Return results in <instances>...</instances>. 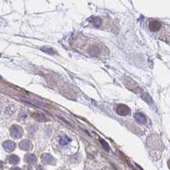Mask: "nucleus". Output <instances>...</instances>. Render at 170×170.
Here are the masks:
<instances>
[{
    "mask_svg": "<svg viewBox=\"0 0 170 170\" xmlns=\"http://www.w3.org/2000/svg\"><path fill=\"white\" fill-rule=\"evenodd\" d=\"M10 134L14 139H20L23 135V130L19 126L14 125L10 128Z\"/></svg>",
    "mask_w": 170,
    "mask_h": 170,
    "instance_id": "f257e3e1",
    "label": "nucleus"
},
{
    "mask_svg": "<svg viewBox=\"0 0 170 170\" xmlns=\"http://www.w3.org/2000/svg\"><path fill=\"white\" fill-rule=\"evenodd\" d=\"M116 112L120 115H127L130 113V109L125 104H119L116 108Z\"/></svg>",
    "mask_w": 170,
    "mask_h": 170,
    "instance_id": "f03ea898",
    "label": "nucleus"
},
{
    "mask_svg": "<svg viewBox=\"0 0 170 170\" xmlns=\"http://www.w3.org/2000/svg\"><path fill=\"white\" fill-rule=\"evenodd\" d=\"M3 146L7 152H11L16 149V144L11 140H6L3 143Z\"/></svg>",
    "mask_w": 170,
    "mask_h": 170,
    "instance_id": "7ed1b4c3",
    "label": "nucleus"
},
{
    "mask_svg": "<svg viewBox=\"0 0 170 170\" xmlns=\"http://www.w3.org/2000/svg\"><path fill=\"white\" fill-rule=\"evenodd\" d=\"M161 27H162V24H161L160 21H151L150 22V24H149L150 29L151 31H154V32L159 30Z\"/></svg>",
    "mask_w": 170,
    "mask_h": 170,
    "instance_id": "20e7f679",
    "label": "nucleus"
},
{
    "mask_svg": "<svg viewBox=\"0 0 170 170\" xmlns=\"http://www.w3.org/2000/svg\"><path fill=\"white\" fill-rule=\"evenodd\" d=\"M134 117H135V120H137V122L140 123V124H145L146 121H147V119H146L145 115L144 114L140 113V112L136 113Z\"/></svg>",
    "mask_w": 170,
    "mask_h": 170,
    "instance_id": "39448f33",
    "label": "nucleus"
},
{
    "mask_svg": "<svg viewBox=\"0 0 170 170\" xmlns=\"http://www.w3.org/2000/svg\"><path fill=\"white\" fill-rule=\"evenodd\" d=\"M20 148L23 150H29L32 149V143L29 140H22L20 143Z\"/></svg>",
    "mask_w": 170,
    "mask_h": 170,
    "instance_id": "423d86ee",
    "label": "nucleus"
},
{
    "mask_svg": "<svg viewBox=\"0 0 170 170\" xmlns=\"http://www.w3.org/2000/svg\"><path fill=\"white\" fill-rule=\"evenodd\" d=\"M42 160L46 164H54L55 159L50 156V154H44L42 156Z\"/></svg>",
    "mask_w": 170,
    "mask_h": 170,
    "instance_id": "0eeeda50",
    "label": "nucleus"
},
{
    "mask_svg": "<svg viewBox=\"0 0 170 170\" xmlns=\"http://www.w3.org/2000/svg\"><path fill=\"white\" fill-rule=\"evenodd\" d=\"M25 161L27 162H28V163H35L36 162V161H37V158H36V157L33 155V154H28V155H26V157H25Z\"/></svg>",
    "mask_w": 170,
    "mask_h": 170,
    "instance_id": "6e6552de",
    "label": "nucleus"
},
{
    "mask_svg": "<svg viewBox=\"0 0 170 170\" xmlns=\"http://www.w3.org/2000/svg\"><path fill=\"white\" fill-rule=\"evenodd\" d=\"M70 142H71V140L67 136H62L59 139V144L62 146H65V145L69 144Z\"/></svg>",
    "mask_w": 170,
    "mask_h": 170,
    "instance_id": "1a4fd4ad",
    "label": "nucleus"
},
{
    "mask_svg": "<svg viewBox=\"0 0 170 170\" xmlns=\"http://www.w3.org/2000/svg\"><path fill=\"white\" fill-rule=\"evenodd\" d=\"M8 161H9L10 163L15 165V164H17L20 162V158L17 156H16V155H11V156H10L8 157Z\"/></svg>",
    "mask_w": 170,
    "mask_h": 170,
    "instance_id": "9d476101",
    "label": "nucleus"
},
{
    "mask_svg": "<svg viewBox=\"0 0 170 170\" xmlns=\"http://www.w3.org/2000/svg\"><path fill=\"white\" fill-rule=\"evenodd\" d=\"M32 115H33V117L35 120H39V121H45V120H47V119L45 118V115H43L41 114H39V113H33V114H32Z\"/></svg>",
    "mask_w": 170,
    "mask_h": 170,
    "instance_id": "9b49d317",
    "label": "nucleus"
},
{
    "mask_svg": "<svg viewBox=\"0 0 170 170\" xmlns=\"http://www.w3.org/2000/svg\"><path fill=\"white\" fill-rule=\"evenodd\" d=\"M41 50L44 51V52H45V53H47V54H49V55H54V54H56V51L53 50L52 48L42 47V48H41Z\"/></svg>",
    "mask_w": 170,
    "mask_h": 170,
    "instance_id": "f8f14e48",
    "label": "nucleus"
},
{
    "mask_svg": "<svg viewBox=\"0 0 170 170\" xmlns=\"http://www.w3.org/2000/svg\"><path fill=\"white\" fill-rule=\"evenodd\" d=\"M91 23L95 27H99L101 25V18H99V17H93L92 20H91Z\"/></svg>",
    "mask_w": 170,
    "mask_h": 170,
    "instance_id": "ddd939ff",
    "label": "nucleus"
},
{
    "mask_svg": "<svg viewBox=\"0 0 170 170\" xmlns=\"http://www.w3.org/2000/svg\"><path fill=\"white\" fill-rule=\"evenodd\" d=\"M100 142L102 143V146L103 147V149L105 150H108V151H109V150H110V146L108 145V144H107L103 140H100Z\"/></svg>",
    "mask_w": 170,
    "mask_h": 170,
    "instance_id": "4468645a",
    "label": "nucleus"
},
{
    "mask_svg": "<svg viewBox=\"0 0 170 170\" xmlns=\"http://www.w3.org/2000/svg\"><path fill=\"white\" fill-rule=\"evenodd\" d=\"M129 85H130V83H128V82H127V84H126V86H127V87H128L129 89H131L132 91H134V88L131 87ZM131 85H132V86H137V85H136V83H135V82H133L132 80V83H131Z\"/></svg>",
    "mask_w": 170,
    "mask_h": 170,
    "instance_id": "2eb2a0df",
    "label": "nucleus"
},
{
    "mask_svg": "<svg viewBox=\"0 0 170 170\" xmlns=\"http://www.w3.org/2000/svg\"><path fill=\"white\" fill-rule=\"evenodd\" d=\"M11 170H21L20 168H17V167H15V168H12Z\"/></svg>",
    "mask_w": 170,
    "mask_h": 170,
    "instance_id": "dca6fc26",
    "label": "nucleus"
},
{
    "mask_svg": "<svg viewBox=\"0 0 170 170\" xmlns=\"http://www.w3.org/2000/svg\"><path fill=\"white\" fill-rule=\"evenodd\" d=\"M169 168H170V160L169 161Z\"/></svg>",
    "mask_w": 170,
    "mask_h": 170,
    "instance_id": "f3484780",
    "label": "nucleus"
},
{
    "mask_svg": "<svg viewBox=\"0 0 170 170\" xmlns=\"http://www.w3.org/2000/svg\"><path fill=\"white\" fill-rule=\"evenodd\" d=\"M38 170H42V169H41V168H40H40L38 169Z\"/></svg>",
    "mask_w": 170,
    "mask_h": 170,
    "instance_id": "a211bd4d",
    "label": "nucleus"
},
{
    "mask_svg": "<svg viewBox=\"0 0 170 170\" xmlns=\"http://www.w3.org/2000/svg\"><path fill=\"white\" fill-rule=\"evenodd\" d=\"M0 79H1V76H0Z\"/></svg>",
    "mask_w": 170,
    "mask_h": 170,
    "instance_id": "6ab92c4d",
    "label": "nucleus"
}]
</instances>
